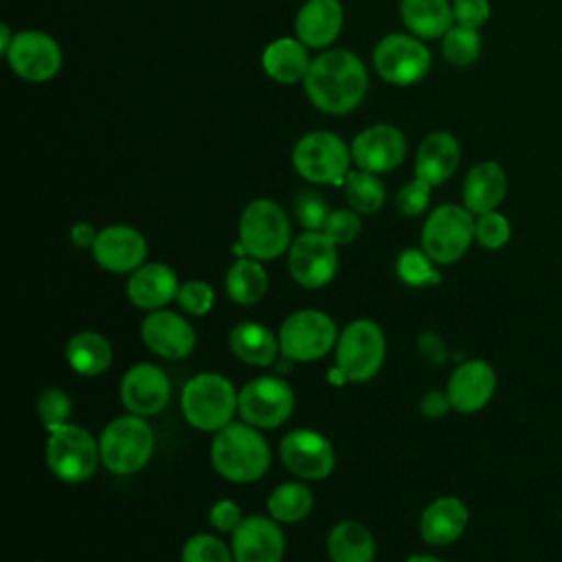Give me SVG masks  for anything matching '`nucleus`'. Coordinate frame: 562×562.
Here are the masks:
<instances>
[{
  "label": "nucleus",
  "mask_w": 562,
  "mask_h": 562,
  "mask_svg": "<svg viewBox=\"0 0 562 562\" xmlns=\"http://www.w3.org/2000/svg\"><path fill=\"white\" fill-rule=\"evenodd\" d=\"M303 83L314 108L327 114H347L362 103L369 72L356 53L334 48L312 59Z\"/></svg>",
  "instance_id": "f257e3e1"
},
{
  "label": "nucleus",
  "mask_w": 562,
  "mask_h": 562,
  "mask_svg": "<svg viewBox=\"0 0 562 562\" xmlns=\"http://www.w3.org/2000/svg\"><path fill=\"white\" fill-rule=\"evenodd\" d=\"M211 463L233 483H252L270 468V448L259 428L248 422H231L213 435Z\"/></svg>",
  "instance_id": "f03ea898"
},
{
  "label": "nucleus",
  "mask_w": 562,
  "mask_h": 562,
  "mask_svg": "<svg viewBox=\"0 0 562 562\" xmlns=\"http://www.w3.org/2000/svg\"><path fill=\"white\" fill-rule=\"evenodd\" d=\"M237 402L239 391H235L233 382L213 371L193 375L180 393L184 419L202 432H217L231 424L237 413Z\"/></svg>",
  "instance_id": "7ed1b4c3"
},
{
  "label": "nucleus",
  "mask_w": 562,
  "mask_h": 562,
  "mask_svg": "<svg viewBox=\"0 0 562 562\" xmlns=\"http://www.w3.org/2000/svg\"><path fill=\"white\" fill-rule=\"evenodd\" d=\"M386 338L382 327L371 318H356L338 334L336 375L342 382H369L382 369Z\"/></svg>",
  "instance_id": "20e7f679"
},
{
  "label": "nucleus",
  "mask_w": 562,
  "mask_h": 562,
  "mask_svg": "<svg viewBox=\"0 0 562 562\" xmlns=\"http://www.w3.org/2000/svg\"><path fill=\"white\" fill-rule=\"evenodd\" d=\"M154 430L145 417L127 413L114 417L99 437L101 463L114 474H134L154 454Z\"/></svg>",
  "instance_id": "39448f33"
},
{
  "label": "nucleus",
  "mask_w": 562,
  "mask_h": 562,
  "mask_svg": "<svg viewBox=\"0 0 562 562\" xmlns=\"http://www.w3.org/2000/svg\"><path fill=\"white\" fill-rule=\"evenodd\" d=\"M239 244L244 252L259 261H272L292 246V228L285 211L268 198L252 200L239 215Z\"/></svg>",
  "instance_id": "423d86ee"
},
{
  "label": "nucleus",
  "mask_w": 562,
  "mask_h": 562,
  "mask_svg": "<svg viewBox=\"0 0 562 562\" xmlns=\"http://www.w3.org/2000/svg\"><path fill=\"white\" fill-rule=\"evenodd\" d=\"M351 160L347 143L338 134L325 130L301 136L292 149L296 173L314 184H342Z\"/></svg>",
  "instance_id": "0eeeda50"
},
{
  "label": "nucleus",
  "mask_w": 562,
  "mask_h": 562,
  "mask_svg": "<svg viewBox=\"0 0 562 562\" xmlns=\"http://www.w3.org/2000/svg\"><path fill=\"white\" fill-rule=\"evenodd\" d=\"M101 463L99 441L77 424L50 430L46 441V465L64 483H83Z\"/></svg>",
  "instance_id": "6e6552de"
},
{
  "label": "nucleus",
  "mask_w": 562,
  "mask_h": 562,
  "mask_svg": "<svg viewBox=\"0 0 562 562\" xmlns=\"http://www.w3.org/2000/svg\"><path fill=\"white\" fill-rule=\"evenodd\" d=\"M338 342L336 321L321 310L292 312L279 329L281 356L292 362H312L327 356Z\"/></svg>",
  "instance_id": "1a4fd4ad"
},
{
  "label": "nucleus",
  "mask_w": 562,
  "mask_h": 562,
  "mask_svg": "<svg viewBox=\"0 0 562 562\" xmlns=\"http://www.w3.org/2000/svg\"><path fill=\"white\" fill-rule=\"evenodd\" d=\"M474 213L459 204L437 206L424 222L422 248L435 263L459 261L474 239Z\"/></svg>",
  "instance_id": "9d476101"
},
{
  "label": "nucleus",
  "mask_w": 562,
  "mask_h": 562,
  "mask_svg": "<svg viewBox=\"0 0 562 562\" xmlns=\"http://www.w3.org/2000/svg\"><path fill=\"white\" fill-rule=\"evenodd\" d=\"M294 404V391L283 378L261 375L239 389L237 413L244 422L259 430L279 428L290 419Z\"/></svg>",
  "instance_id": "9b49d317"
},
{
  "label": "nucleus",
  "mask_w": 562,
  "mask_h": 562,
  "mask_svg": "<svg viewBox=\"0 0 562 562\" xmlns=\"http://www.w3.org/2000/svg\"><path fill=\"white\" fill-rule=\"evenodd\" d=\"M373 66L384 81L393 86H411L426 77L430 68V50L415 35L391 33L378 42Z\"/></svg>",
  "instance_id": "f8f14e48"
},
{
  "label": "nucleus",
  "mask_w": 562,
  "mask_h": 562,
  "mask_svg": "<svg viewBox=\"0 0 562 562\" xmlns=\"http://www.w3.org/2000/svg\"><path fill=\"white\" fill-rule=\"evenodd\" d=\"M288 270L305 290L325 288L338 270V244L323 231L301 233L288 250Z\"/></svg>",
  "instance_id": "ddd939ff"
},
{
  "label": "nucleus",
  "mask_w": 562,
  "mask_h": 562,
  "mask_svg": "<svg viewBox=\"0 0 562 562\" xmlns=\"http://www.w3.org/2000/svg\"><path fill=\"white\" fill-rule=\"evenodd\" d=\"M283 465L305 481H321L334 472L336 452L331 441L312 428H294L281 437Z\"/></svg>",
  "instance_id": "4468645a"
},
{
  "label": "nucleus",
  "mask_w": 562,
  "mask_h": 562,
  "mask_svg": "<svg viewBox=\"0 0 562 562\" xmlns=\"http://www.w3.org/2000/svg\"><path fill=\"white\" fill-rule=\"evenodd\" d=\"M11 70L26 81H48L61 68V48L53 35L44 31H20L7 50Z\"/></svg>",
  "instance_id": "2eb2a0df"
},
{
  "label": "nucleus",
  "mask_w": 562,
  "mask_h": 562,
  "mask_svg": "<svg viewBox=\"0 0 562 562\" xmlns=\"http://www.w3.org/2000/svg\"><path fill=\"white\" fill-rule=\"evenodd\" d=\"M406 156V136L391 123H375L362 130L351 143V158L358 169L386 173L402 165Z\"/></svg>",
  "instance_id": "dca6fc26"
},
{
  "label": "nucleus",
  "mask_w": 562,
  "mask_h": 562,
  "mask_svg": "<svg viewBox=\"0 0 562 562\" xmlns=\"http://www.w3.org/2000/svg\"><path fill=\"white\" fill-rule=\"evenodd\" d=\"M119 393L130 413L151 417L167 406L171 397V382L158 364L138 362L125 371Z\"/></svg>",
  "instance_id": "f3484780"
},
{
  "label": "nucleus",
  "mask_w": 562,
  "mask_h": 562,
  "mask_svg": "<svg viewBox=\"0 0 562 562\" xmlns=\"http://www.w3.org/2000/svg\"><path fill=\"white\" fill-rule=\"evenodd\" d=\"M90 250L103 270L114 274H132L147 257V241L140 231L127 224H112L99 231Z\"/></svg>",
  "instance_id": "a211bd4d"
},
{
  "label": "nucleus",
  "mask_w": 562,
  "mask_h": 562,
  "mask_svg": "<svg viewBox=\"0 0 562 562\" xmlns=\"http://www.w3.org/2000/svg\"><path fill=\"white\" fill-rule=\"evenodd\" d=\"M231 551L235 562H281L285 538L279 522L270 516H246L231 533Z\"/></svg>",
  "instance_id": "6ab92c4d"
},
{
  "label": "nucleus",
  "mask_w": 562,
  "mask_h": 562,
  "mask_svg": "<svg viewBox=\"0 0 562 562\" xmlns=\"http://www.w3.org/2000/svg\"><path fill=\"white\" fill-rule=\"evenodd\" d=\"M140 338L149 351L167 360H182L195 347V329L171 310H154L140 323Z\"/></svg>",
  "instance_id": "aec40b11"
},
{
  "label": "nucleus",
  "mask_w": 562,
  "mask_h": 562,
  "mask_svg": "<svg viewBox=\"0 0 562 562\" xmlns=\"http://www.w3.org/2000/svg\"><path fill=\"white\" fill-rule=\"evenodd\" d=\"M496 373L485 360H465L448 380V400L459 413L481 411L494 395Z\"/></svg>",
  "instance_id": "412c9836"
},
{
  "label": "nucleus",
  "mask_w": 562,
  "mask_h": 562,
  "mask_svg": "<svg viewBox=\"0 0 562 562\" xmlns=\"http://www.w3.org/2000/svg\"><path fill=\"white\" fill-rule=\"evenodd\" d=\"M127 299L134 307L154 312L169 305L180 290L178 274L167 263H143L127 279Z\"/></svg>",
  "instance_id": "4be33fe9"
},
{
  "label": "nucleus",
  "mask_w": 562,
  "mask_h": 562,
  "mask_svg": "<svg viewBox=\"0 0 562 562\" xmlns=\"http://www.w3.org/2000/svg\"><path fill=\"white\" fill-rule=\"evenodd\" d=\"M342 29V4L338 0H307L296 18L294 33L307 48L329 46Z\"/></svg>",
  "instance_id": "5701e85b"
},
{
  "label": "nucleus",
  "mask_w": 562,
  "mask_h": 562,
  "mask_svg": "<svg viewBox=\"0 0 562 562\" xmlns=\"http://www.w3.org/2000/svg\"><path fill=\"white\" fill-rule=\"evenodd\" d=\"M461 147L459 140L450 132H432L428 134L415 158V176L437 187L443 184L459 167Z\"/></svg>",
  "instance_id": "b1692460"
},
{
  "label": "nucleus",
  "mask_w": 562,
  "mask_h": 562,
  "mask_svg": "<svg viewBox=\"0 0 562 562\" xmlns=\"http://www.w3.org/2000/svg\"><path fill=\"white\" fill-rule=\"evenodd\" d=\"M505 191L507 178L503 167L494 160L476 162L463 180V206L474 215H483L503 202Z\"/></svg>",
  "instance_id": "393cba45"
},
{
  "label": "nucleus",
  "mask_w": 562,
  "mask_h": 562,
  "mask_svg": "<svg viewBox=\"0 0 562 562\" xmlns=\"http://www.w3.org/2000/svg\"><path fill=\"white\" fill-rule=\"evenodd\" d=\"M468 525V507L457 496L435 498L419 518L422 538L428 544H450L454 542Z\"/></svg>",
  "instance_id": "a878e982"
},
{
  "label": "nucleus",
  "mask_w": 562,
  "mask_h": 562,
  "mask_svg": "<svg viewBox=\"0 0 562 562\" xmlns=\"http://www.w3.org/2000/svg\"><path fill=\"white\" fill-rule=\"evenodd\" d=\"M310 64L312 59L307 55V46L294 37H279L270 42L261 55L263 72L279 83H294L305 79Z\"/></svg>",
  "instance_id": "bb28decb"
},
{
  "label": "nucleus",
  "mask_w": 562,
  "mask_h": 562,
  "mask_svg": "<svg viewBox=\"0 0 562 562\" xmlns=\"http://www.w3.org/2000/svg\"><path fill=\"white\" fill-rule=\"evenodd\" d=\"M231 351L246 364L268 367L277 360L279 336L257 321H241L228 334Z\"/></svg>",
  "instance_id": "cd10ccee"
},
{
  "label": "nucleus",
  "mask_w": 562,
  "mask_h": 562,
  "mask_svg": "<svg viewBox=\"0 0 562 562\" xmlns=\"http://www.w3.org/2000/svg\"><path fill=\"white\" fill-rule=\"evenodd\" d=\"M400 15L404 26L419 40L443 37L454 22L448 0H402Z\"/></svg>",
  "instance_id": "c85d7f7f"
},
{
  "label": "nucleus",
  "mask_w": 562,
  "mask_h": 562,
  "mask_svg": "<svg viewBox=\"0 0 562 562\" xmlns=\"http://www.w3.org/2000/svg\"><path fill=\"white\" fill-rule=\"evenodd\" d=\"M327 553L331 562H373L375 542L362 522L342 520L327 536Z\"/></svg>",
  "instance_id": "c756f323"
},
{
  "label": "nucleus",
  "mask_w": 562,
  "mask_h": 562,
  "mask_svg": "<svg viewBox=\"0 0 562 562\" xmlns=\"http://www.w3.org/2000/svg\"><path fill=\"white\" fill-rule=\"evenodd\" d=\"M66 360L81 375H101L112 364V345L99 331H79L66 345Z\"/></svg>",
  "instance_id": "7c9ffc66"
},
{
  "label": "nucleus",
  "mask_w": 562,
  "mask_h": 562,
  "mask_svg": "<svg viewBox=\"0 0 562 562\" xmlns=\"http://www.w3.org/2000/svg\"><path fill=\"white\" fill-rule=\"evenodd\" d=\"M226 294L237 305H255L263 299L268 290V272L259 259L239 257L228 270L224 279Z\"/></svg>",
  "instance_id": "2f4dec72"
},
{
  "label": "nucleus",
  "mask_w": 562,
  "mask_h": 562,
  "mask_svg": "<svg viewBox=\"0 0 562 562\" xmlns=\"http://www.w3.org/2000/svg\"><path fill=\"white\" fill-rule=\"evenodd\" d=\"M314 507V494L305 483L288 481L277 485L268 496V514L277 522H299L310 516Z\"/></svg>",
  "instance_id": "473e14b6"
},
{
  "label": "nucleus",
  "mask_w": 562,
  "mask_h": 562,
  "mask_svg": "<svg viewBox=\"0 0 562 562\" xmlns=\"http://www.w3.org/2000/svg\"><path fill=\"white\" fill-rule=\"evenodd\" d=\"M342 187H345V198L356 213H364V215L378 213L386 200V189L378 178V173H371L364 169H353V171L349 169Z\"/></svg>",
  "instance_id": "72a5a7b5"
},
{
  "label": "nucleus",
  "mask_w": 562,
  "mask_h": 562,
  "mask_svg": "<svg viewBox=\"0 0 562 562\" xmlns=\"http://www.w3.org/2000/svg\"><path fill=\"white\" fill-rule=\"evenodd\" d=\"M441 53L452 66H468L481 53V35L476 29L454 24L441 40Z\"/></svg>",
  "instance_id": "f704fd0d"
},
{
  "label": "nucleus",
  "mask_w": 562,
  "mask_h": 562,
  "mask_svg": "<svg viewBox=\"0 0 562 562\" xmlns=\"http://www.w3.org/2000/svg\"><path fill=\"white\" fill-rule=\"evenodd\" d=\"M435 261L424 252V248H406L400 252L395 261L397 277L408 285H424V283H437L441 281L439 272L432 266Z\"/></svg>",
  "instance_id": "c9c22d12"
},
{
  "label": "nucleus",
  "mask_w": 562,
  "mask_h": 562,
  "mask_svg": "<svg viewBox=\"0 0 562 562\" xmlns=\"http://www.w3.org/2000/svg\"><path fill=\"white\" fill-rule=\"evenodd\" d=\"M182 562H235V558L222 538L195 533L182 547Z\"/></svg>",
  "instance_id": "e433bc0d"
},
{
  "label": "nucleus",
  "mask_w": 562,
  "mask_h": 562,
  "mask_svg": "<svg viewBox=\"0 0 562 562\" xmlns=\"http://www.w3.org/2000/svg\"><path fill=\"white\" fill-rule=\"evenodd\" d=\"M35 408H37L40 422L48 430H55V428L68 424V417L72 413V402H70L66 391H61L57 386H50V389H44L40 393Z\"/></svg>",
  "instance_id": "4c0bfd02"
},
{
  "label": "nucleus",
  "mask_w": 562,
  "mask_h": 562,
  "mask_svg": "<svg viewBox=\"0 0 562 562\" xmlns=\"http://www.w3.org/2000/svg\"><path fill=\"white\" fill-rule=\"evenodd\" d=\"M292 206H294V215H296L299 224L305 231H323L325 222L331 213L325 198L318 191H312V189H305V191L296 193Z\"/></svg>",
  "instance_id": "58836bf2"
},
{
  "label": "nucleus",
  "mask_w": 562,
  "mask_h": 562,
  "mask_svg": "<svg viewBox=\"0 0 562 562\" xmlns=\"http://www.w3.org/2000/svg\"><path fill=\"white\" fill-rule=\"evenodd\" d=\"M509 235H512V228H509L507 217L496 211H487V213L479 215V220L474 224L476 241L490 250L503 248L509 241Z\"/></svg>",
  "instance_id": "ea45409f"
},
{
  "label": "nucleus",
  "mask_w": 562,
  "mask_h": 562,
  "mask_svg": "<svg viewBox=\"0 0 562 562\" xmlns=\"http://www.w3.org/2000/svg\"><path fill=\"white\" fill-rule=\"evenodd\" d=\"M178 305L187 312V314H193V316H204L213 310V303H215V292L209 283L204 281H187V283H180V290H178V296H176Z\"/></svg>",
  "instance_id": "a19ab883"
},
{
  "label": "nucleus",
  "mask_w": 562,
  "mask_h": 562,
  "mask_svg": "<svg viewBox=\"0 0 562 562\" xmlns=\"http://www.w3.org/2000/svg\"><path fill=\"white\" fill-rule=\"evenodd\" d=\"M432 184H428L422 178H413L408 184H404L395 195V206L406 217H417L428 209Z\"/></svg>",
  "instance_id": "79ce46f5"
},
{
  "label": "nucleus",
  "mask_w": 562,
  "mask_h": 562,
  "mask_svg": "<svg viewBox=\"0 0 562 562\" xmlns=\"http://www.w3.org/2000/svg\"><path fill=\"white\" fill-rule=\"evenodd\" d=\"M360 228L362 224L353 209H336L329 213L323 233L340 246V244H351L360 235Z\"/></svg>",
  "instance_id": "37998d69"
},
{
  "label": "nucleus",
  "mask_w": 562,
  "mask_h": 562,
  "mask_svg": "<svg viewBox=\"0 0 562 562\" xmlns=\"http://www.w3.org/2000/svg\"><path fill=\"white\" fill-rule=\"evenodd\" d=\"M452 18H454V24H459V26L479 29L490 18V2L487 0H454Z\"/></svg>",
  "instance_id": "c03bdc74"
},
{
  "label": "nucleus",
  "mask_w": 562,
  "mask_h": 562,
  "mask_svg": "<svg viewBox=\"0 0 562 562\" xmlns=\"http://www.w3.org/2000/svg\"><path fill=\"white\" fill-rule=\"evenodd\" d=\"M241 520H244L241 507L231 498L217 501L209 512V522L220 533H233Z\"/></svg>",
  "instance_id": "a18cd8bd"
},
{
  "label": "nucleus",
  "mask_w": 562,
  "mask_h": 562,
  "mask_svg": "<svg viewBox=\"0 0 562 562\" xmlns=\"http://www.w3.org/2000/svg\"><path fill=\"white\" fill-rule=\"evenodd\" d=\"M452 408L450 400H448V393L439 391V389H432L424 395L422 400V413L430 419H437V417H443L448 411Z\"/></svg>",
  "instance_id": "49530a36"
},
{
  "label": "nucleus",
  "mask_w": 562,
  "mask_h": 562,
  "mask_svg": "<svg viewBox=\"0 0 562 562\" xmlns=\"http://www.w3.org/2000/svg\"><path fill=\"white\" fill-rule=\"evenodd\" d=\"M419 351L428 358V360H432V362H441L443 358H446V347H443V340L437 336V334H430V331H426V334H422L419 336Z\"/></svg>",
  "instance_id": "de8ad7c7"
},
{
  "label": "nucleus",
  "mask_w": 562,
  "mask_h": 562,
  "mask_svg": "<svg viewBox=\"0 0 562 562\" xmlns=\"http://www.w3.org/2000/svg\"><path fill=\"white\" fill-rule=\"evenodd\" d=\"M97 235H99V231H94V226L88 224V222H77L70 228V241L77 248H92Z\"/></svg>",
  "instance_id": "09e8293b"
},
{
  "label": "nucleus",
  "mask_w": 562,
  "mask_h": 562,
  "mask_svg": "<svg viewBox=\"0 0 562 562\" xmlns=\"http://www.w3.org/2000/svg\"><path fill=\"white\" fill-rule=\"evenodd\" d=\"M13 37H15V33H11L9 24H2V26H0V50H2V55H7V50L11 48Z\"/></svg>",
  "instance_id": "8fccbe9b"
},
{
  "label": "nucleus",
  "mask_w": 562,
  "mask_h": 562,
  "mask_svg": "<svg viewBox=\"0 0 562 562\" xmlns=\"http://www.w3.org/2000/svg\"><path fill=\"white\" fill-rule=\"evenodd\" d=\"M406 562H443V560H439L435 555H411Z\"/></svg>",
  "instance_id": "3c124183"
}]
</instances>
